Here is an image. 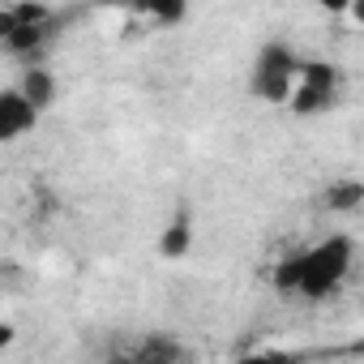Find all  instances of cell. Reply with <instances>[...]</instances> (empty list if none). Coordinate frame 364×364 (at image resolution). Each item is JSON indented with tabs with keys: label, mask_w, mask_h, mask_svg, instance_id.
<instances>
[{
	"label": "cell",
	"mask_w": 364,
	"mask_h": 364,
	"mask_svg": "<svg viewBox=\"0 0 364 364\" xmlns=\"http://www.w3.org/2000/svg\"><path fill=\"white\" fill-rule=\"evenodd\" d=\"M347 99V69L338 60H300V73L287 95V112L296 116H330Z\"/></svg>",
	"instance_id": "cell-2"
},
{
	"label": "cell",
	"mask_w": 364,
	"mask_h": 364,
	"mask_svg": "<svg viewBox=\"0 0 364 364\" xmlns=\"http://www.w3.org/2000/svg\"><path fill=\"white\" fill-rule=\"evenodd\" d=\"M360 202H364V185H360L355 176H347V180H330L326 193H321V206H326L330 215H355Z\"/></svg>",
	"instance_id": "cell-9"
},
{
	"label": "cell",
	"mask_w": 364,
	"mask_h": 364,
	"mask_svg": "<svg viewBox=\"0 0 364 364\" xmlns=\"http://www.w3.org/2000/svg\"><path fill=\"white\" fill-rule=\"evenodd\" d=\"M124 355L141 360V364H171V360H185V347L171 334H141L133 347H124Z\"/></svg>",
	"instance_id": "cell-8"
},
{
	"label": "cell",
	"mask_w": 364,
	"mask_h": 364,
	"mask_svg": "<svg viewBox=\"0 0 364 364\" xmlns=\"http://www.w3.org/2000/svg\"><path fill=\"white\" fill-rule=\"evenodd\" d=\"M14 343V326H0V351H5Z\"/></svg>",
	"instance_id": "cell-13"
},
{
	"label": "cell",
	"mask_w": 364,
	"mask_h": 364,
	"mask_svg": "<svg viewBox=\"0 0 364 364\" xmlns=\"http://www.w3.org/2000/svg\"><path fill=\"white\" fill-rule=\"evenodd\" d=\"M189 253H193V210L180 206V210L171 215V223L163 228V236H159V257L185 262Z\"/></svg>",
	"instance_id": "cell-6"
},
{
	"label": "cell",
	"mask_w": 364,
	"mask_h": 364,
	"mask_svg": "<svg viewBox=\"0 0 364 364\" xmlns=\"http://www.w3.org/2000/svg\"><path fill=\"white\" fill-rule=\"evenodd\" d=\"M39 116H43V112H39L18 86H5V90H0V146H9V141L35 133V129H39Z\"/></svg>",
	"instance_id": "cell-5"
},
{
	"label": "cell",
	"mask_w": 364,
	"mask_h": 364,
	"mask_svg": "<svg viewBox=\"0 0 364 364\" xmlns=\"http://www.w3.org/2000/svg\"><path fill=\"white\" fill-rule=\"evenodd\" d=\"M18 90L39 107V112H48L56 99H60V77L48 69V65H26L22 69V82H18Z\"/></svg>",
	"instance_id": "cell-7"
},
{
	"label": "cell",
	"mask_w": 364,
	"mask_h": 364,
	"mask_svg": "<svg viewBox=\"0 0 364 364\" xmlns=\"http://www.w3.org/2000/svg\"><path fill=\"white\" fill-rule=\"evenodd\" d=\"M317 5H321L326 14H334V18H338V14H347V9L355 5V0H317Z\"/></svg>",
	"instance_id": "cell-11"
},
{
	"label": "cell",
	"mask_w": 364,
	"mask_h": 364,
	"mask_svg": "<svg viewBox=\"0 0 364 364\" xmlns=\"http://www.w3.org/2000/svg\"><path fill=\"white\" fill-rule=\"evenodd\" d=\"M9 26H14V9H0V39L9 35Z\"/></svg>",
	"instance_id": "cell-12"
},
{
	"label": "cell",
	"mask_w": 364,
	"mask_h": 364,
	"mask_svg": "<svg viewBox=\"0 0 364 364\" xmlns=\"http://www.w3.org/2000/svg\"><path fill=\"white\" fill-rule=\"evenodd\" d=\"M300 60H304V56H300L291 43H283V39L262 43L257 56H253V69H249V95L262 99V103L283 107L287 95H291V82H296V73H300Z\"/></svg>",
	"instance_id": "cell-3"
},
{
	"label": "cell",
	"mask_w": 364,
	"mask_h": 364,
	"mask_svg": "<svg viewBox=\"0 0 364 364\" xmlns=\"http://www.w3.org/2000/svg\"><path fill=\"white\" fill-rule=\"evenodd\" d=\"M355 266V240L347 232H330L326 240L283 257L270 270V287L279 296H304V300H330Z\"/></svg>",
	"instance_id": "cell-1"
},
{
	"label": "cell",
	"mask_w": 364,
	"mask_h": 364,
	"mask_svg": "<svg viewBox=\"0 0 364 364\" xmlns=\"http://www.w3.org/2000/svg\"><path fill=\"white\" fill-rule=\"evenodd\" d=\"M52 31H56V14H52V9H43V5H18V9H14V26H9L5 39H0V48H5L9 56L35 60V56L48 48Z\"/></svg>",
	"instance_id": "cell-4"
},
{
	"label": "cell",
	"mask_w": 364,
	"mask_h": 364,
	"mask_svg": "<svg viewBox=\"0 0 364 364\" xmlns=\"http://www.w3.org/2000/svg\"><path fill=\"white\" fill-rule=\"evenodd\" d=\"M129 5L133 9H141L146 18H154L159 26H180V22H185L189 18V0H129Z\"/></svg>",
	"instance_id": "cell-10"
}]
</instances>
